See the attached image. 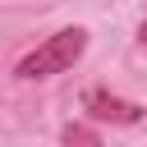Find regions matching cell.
I'll return each mask as SVG.
<instances>
[{
  "label": "cell",
  "instance_id": "obj_1",
  "mask_svg": "<svg viewBox=\"0 0 147 147\" xmlns=\"http://www.w3.org/2000/svg\"><path fill=\"white\" fill-rule=\"evenodd\" d=\"M83 51H87V32H83V28H60L55 37H46L37 51H28V55L14 64V78H23V83L55 78V74L74 69V64L83 60Z\"/></svg>",
  "mask_w": 147,
  "mask_h": 147
},
{
  "label": "cell",
  "instance_id": "obj_2",
  "mask_svg": "<svg viewBox=\"0 0 147 147\" xmlns=\"http://www.w3.org/2000/svg\"><path fill=\"white\" fill-rule=\"evenodd\" d=\"M83 110L92 119H101V124H138L142 119V106L138 101H124V96H115L106 87H87L83 92Z\"/></svg>",
  "mask_w": 147,
  "mask_h": 147
},
{
  "label": "cell",
  "instance_id": "obj_3",
  "mask_svg": "<svg viewBox=\"0 0 147 147\" xmlns=\"http://www.w3.org/2000/svg\"><path fill=\"white\" fill-rule=\"evenodd\" d=\"M64 142H83V147H96V138H92L87 129H78V124H69V129H64Z\"/></svg>",
  "mask_w": 147,
  "mask_h": 147
},
{
  "label": "cell",
  "instance_id": "obj_4",
  "mask_svg": "<svg viewBox=\"0 0 147 147\" xmlns=\"http://www.w3.org/2000/svg\"><path fill=\"white\" fill-rule=\"evenodd\" d=\"M138 41H147V18H142V28H138Z\"/></svg>",
  "mask_w": 147,
  "mask_h": 147
}]
</instances>
